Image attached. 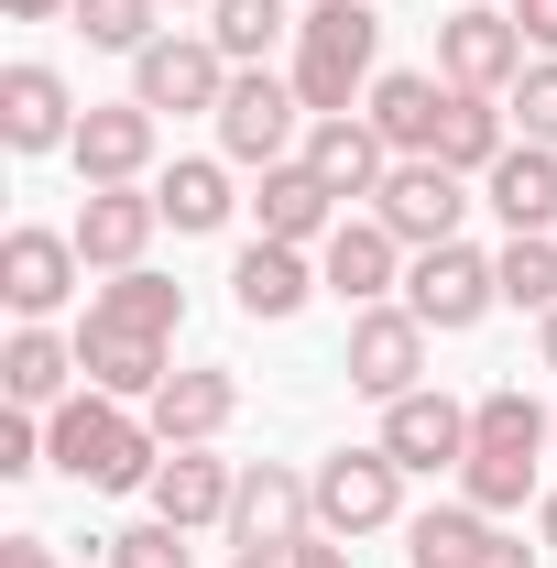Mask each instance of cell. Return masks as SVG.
Returning a JSON list of instances; mask_svg holds the SVG:
<instances>
[{
  "label": "cell",
  "instance_id": "cell-1",
  "mask_svg": "<svg viewBox=\"0 0 557 568\" xmlns=\"http://www.w3.org/2000/svg\"><path fill=\"white\" fill-rule=\"evenodd\" d=\"M44 459L88 481V493H153V470H164V437L153 416H132L121 394H67L55 416H44Z\"/></svg>",
  "mask_w": 557,
  "mask_h": 568
},
{
  "label": "cell",
  "instance_id": "cell-2",
  "mask_svg": "<svg viewBox=\"0 0 557 568\" xmlns=\"http://www.w3.org/2000/svg\"><path fill=\"white\" fill-rule=\"evenodd\" d=\"M372 55H383V11L372 0H317L295 22V99H306V121H340L350 99H372Z\"/></svg>",
  "mask_w": 557,
  "mask_h": 568
},
{
  "label": "cell",
  "instance_id": "cell-3",
  "mask_svg": "<svg viewBox=\"0 0 557 568\" xmlns=\"http://www.w3.org/2000/svg\"><path fill=\"white\" fill-rule=\"evenodd\" d=\"M525 67H536V44H525V22H514L503 0H459V11L437 22V77H448V88H470V99H503Z\"/></svg>",
  "mask_w": 557,
  "mask_h": 568
},
{
  "label": "cell",
  "instance_id": "cell-4",
  "mask_svg": "<svg viewBox=\"0 0 557 568\" xmlns=\"http://www.w3.org/2000/svg\"><path fill=\"white\" fill-rule=\"evenodd\" d=\"M306 536H317V481L284 470V459H252L241 493H230V547L241 558H295Z\"/></svg>",
  "mask_w": 557,
  "mask_h": 568
},
{
  "label": "cell",
  "instance_id": "cell-5",
  "mask_svg": "<svg viewBox=\"0 0 557 568\" xmlns=\"http://www.w3.org/2000/svg\"><path fill=\"white\" fill-rule=\"evenodd\" d=\"M372 219H383L405 252H437V241H459V219H470V175H448L437 153H394V175L372 186Z\"/></svg>",
  "mask_w": 557,
  "mask_h": 568
},
{
  "label": "cell",
  "instance_id": "cell-6",
  "mask_svg": "<svg viewBox=\"0 0 557 568\" xmlns=\"http://www.w3.org/2000/svg\"><path fill=\"white\" fill-rule=\"evenodd\" d=\"M295 121H306V99H295V77L274 67H241L230 77V99H219V153L230 164H295Z\"/></svg>",
  "mask_w": 557,
  "mask_h": 568
},
{
  "label": "cell",
  "instance_id": "cell-7",
  "mask_svg": "<svg viewBox=\"0 0 557 568\" xmlns=\"http://www.w3.org/2000/svg\"><path fill=\"white\" fill-rule=\"evenodd\" d=\"M405 306H416L437 339H459V328H482L492 306H503V274H492V252H470V241H437V252L405 263Z\"/></svg>",
  "mask_w": 557,
  "mask_h": 568
},
{
  "label": "cell",
  "instance_id": "cell-8",
  "mask_svg": "<svg viewBox=\"0 0 557 568\" xmlns=\"http://www.w3.org/2000/svg\"><path fill=\"white\" fill-rule=\"evenodd\" d=\"M426 328L416 306H350V394H372V405H394V394H416L426 383Z\"/></svg>",
  "mask_w": 557,
  "mask_h": 568
},
{
  "label": "cell",
  "instance_id": "cell-9",
  "mask_svg": "<svg viewBox=\"0 0 557 568\" xmlns=\"http://www.w3.org/2000/svg\"><path fill=\"white\" fill-rule=\"evenodd\" d=\"M306 481H317V525H328V536H383V525L405 514V470H394L383 437H372V448H340V459H317Z\"/></svg>",
  "mask_w": 557,
  "mask_h": 568
},
{
  "label": "cell",
  "instance_id": "cell-10",
  "mask_svg": "<svg viewBox=\"0 0 557 568\" xmlns=\"http://www.w3.org/2000/svg\"><path fill=\"white\" fill-rule=\"evenodd\" d=\"M230 77H241V67L219 55L209 33H153V44L132 55V99L153 110V121H164V110H209V121H219Z\"/></svg>",
  "mask_w": 557,
  "mask_h": 568
},
{
  "label": "cell",
  "instance_id": "cell-11",
  "mask_svg": "<svg viewBox=\"0 0 557 568\" xmlns=\"http://www.w3.org/2000/svg\"><path fill=\"white\" fill-rule=\"evenodd\" d=\"M77 274H88V263H77V230H11V241H0V306H11L22 328H44L77 295Z\"/></svg>",
  "mask_w": 557,
  "mask_h": 568
},
{
  "label": "cell",
  "instance_id": "cell-12",
  "mask_svg": "<svg viewBox=\"0 0 557 568\" xmlns=\"http://www.w3.org/2000/svg\"><path fill=\"white\" fill-rule=\"evenodd\" d=\"M383 448H394V470H459L470 459V405L437 394V383H416V394L383 405Z\"/></svg>",
  "mask_w": 557,
  "mask_h": 568
},
{
  "label": "cell",
  "instance_id": "cell-13",
  "mask_svg": "<svg viewBox=\"0 0 557 568\" xmlns=\"http://www.w3.org/2000/svg\"><path fill=\"white\" fill-rule=\"evenodd\" d=\"M77 121H88V110L67 99V77H55V67H33V55L0 67V142H11V153H67Z\"/></svg>",
  "mask_w": 557,
  "mask_h": 568
},
{
  "label": "cell",
  "instance_id": "cell-14",
  "mask_svg": "<svg viewBox=\"0 0 557 568\" xmlns=\"http://www.w3.org/2000/svg\"><path fill=\"white\" fill-rule=\"evenodd\" d=\"M164 230L153 209V186H88V209H77V263L88 274H142V241Z\"/></svg>",
  "mask_w": 557,
  "mask_h": 568
},
{
  "label": "cell",
  "instance_id": "cell-15",
  "mask_svg": "<svg viewBox=\"0 0 557 568\" xmlns=\"http://www.w3.org/2000/svg\"><path fill=\"white\" fill-rule=\"evenodd\" d=\"M317 274H328L340 306H383V295L405 284V241H394L383 219H340V230L317 241Z\"/></svg>",
  "mask_w": 557,
  "mask_h": 568
},
{
  "label": "cell",
  "instance_id": "cell-16",
  "mask_svg": "<svg viewBox=\"0 0 557 568\" xmlns=\"http://www.w3.org/2000/svg\"><path fill=\"white\" fill-rule=\"evenodd\" d=\"M175 339H153V328H77V372H88V394H121V405H153L164 394V372H175Z\"/></svg>",
  "mask_w": 557,
  "mask_h": 568
},
{
  "label": "cell",
  "instance_id": "cell-17",
  "mask_svg": "<svg viewBox=\"0 0 557 568\" xmlns=\"http://www.w3.org/2000/svg\"><path fill=\"white\" fill-rule=\"evenodd\" d=\"M77 175L88 186H142V164H153V110L142 99H99L88 121H77Z\"/></svg>",
  "mask_w": 557,
  "mask_h": 568
},
{
  "label": "cell",
  "instance_id": "cell-18",
  "mask_svg": "<svg viewBox=\"0 0 557 568\" xmlns=\"http://www.w3.org/2000/svg\"><path fill=\"white\" fill-rule=\"evenodd\" d=\"M448 77H416V67H394V77H372V99H361V121L394 142V153H437V132H448Z\"/></svg>",
  "mask_w": 557,
  "mask_h": 568
},
{
  "label": "cell",
  "instance_id": "cell-19",
  "mask_svg": "<svg viewBox=\"0 0 557 568\" xmlns=\"http://www.w3.org/2000/svg\"><path fill=\"white\" fill-rule=\"evenodd\" d=\"M142 416H153V437H164V448H209L219 426L241 416V383H230V372H209V361H198V372H164V394H153Z\"/></svg>",
  "mask_w": 557,
  "mask_h": 568
},
{
  "label": "cell",
  "instance_id": "cell-20",
  "mask_svg": "<svg viewBox=\"0 0 557 568\" xmlns=\"http://www.w3.org/2000/svg\"><path fill=\"white\" fill-rule=\"evenodd\" d=\"M263 241H295V252H317L328 230H340V197H328V175L295 153V164H263Z\"/></svg>",
  "mask_w": 557,
  "mask_h": 568
},
{
  "label": "cell",
  "instance_id": "cell-21",
  "mask_svg": "<svg viewBox=\"0 0 557 568\" xmlns=\"http://www.w3.org/2000/svg\"><path fill=\"white\" fill-rule=\"evenodd\" d=\"M317 284H328V274H317L295 241H252V252L230 263V295H241V317H263V328H284V317H295Z\"/></svg>",
  "mask_w": 557,
  "mask_h": 568
},
{
  "label": "cell",
  "instance_id": "cell-22",
  "mask_svg": "<svg viewBox=\"0 0 557 568\" xmlns=\"http://www.w3.org/2000/svg\"><path fill=\"white\" fill-rule=\"evenodd\" d=\"M230 493H241V470L230 459H209V448H164V470H153V514L164 525H230Z\"/></svg>",
  "mask_w": 557,
  "mask_h": 568
},
{
  "label": "cell",
  "instance_id": "cell-23",
  "mask_svg": "<svg viewBox=\"0 0 557 568\" xmlns=\"http://www.w3.org/2000/svg\"><path fill=\"white\" fill-rule=\"evenodd\" d=\"M306 164L328 175V197H372L394 175V142L372 132L361 110H340V121H306Z\"/></svg>",
  "mask_w": 557,
  "mask_h": 568
},
{
  "label": "cell",
  "instance_id": "cell-24",
  "mask_svg": "<svg viewBox=\"0 0 557 568\" xmlns=\"http://www.w3.org/2000/svg\"><path fill=\"white\" fill-rule=\"evenodd\" d=\"M482 197H492V219H503V241L557 230V153H547V142H514V153L482 175Z\"/></svg>",
  "mask_w": 557,
  "mask_h": 568
},
{
  "label": "cell",
  "instance_id": "cell-25",
  "mask_svg": "<svg viewBox=\"0 0 557 568\" xmlns=\"http://www.w3.org/2000/svg\"><path fill=\"white\" fill-rule=\"evenodd\" d=\"M0 394L22 405V416H55L77 394V339H55V328H11V351H0Z\"/></svg>",
  "mask_w": 557,
  "mask_h": 568
},
{
  "label": "cell",
  "instance_id": "cell-26",
  "mask_svg": "<svg viewBox=\"0 0 557 568\" xmlns=\"http://www.w3.org/2000/svg\"><path fill=\"white\" fill-rule=\"evenodd\" d=\"M470 448L482 459H536V448H557V405H536L525 383H492L470 405Z\"/></svg>",
  "mask_w": 557,
  "mask_h": 568
},
{
  "label": "cell",
  "instance_id": "cell-27",
  "mask_svg": "<svg viewBox=\"0 0 557 568\" xmlns=\"http://www.w3.org/2000/svg\"><path fill=\"white\" fill-rule=\"evenodd\" d=\"M153 209L175 219V230H230V153H175L164 175H153Z\"/></svg>",
  "mask_w": 557,
  "mask_h": 568
},
{
  "label": "cell",
  "instance_id": "cell-28",
  "mask_svg": "<svg viewBox=\"0 0 557 568\" xmlns=\"http://www.w3.org/2000/svg\"><path fill=\"white\" fill-rule=\"evenodd\" d=\"M503 121H514L503 99H470V88H459V99H448V132H437V164H448V175H492V164L514 153Z\"/></svg>",
  "mask_w": 557,
  "mask_h": 568
},
{
  "label": "cell",
  "instance_id": "cell-29",
  "mask_svg": "<svg viewBox=\"0 0 557 568\" xmlns=\"http://www.w3.org/2000/svg\"><path fill=\"white\" fill-rule=\"evenodd\" d=\"M88 317H99V328H153V339H175L186 284H164V274H110L99 295H88Z\"/></svg>",
  "mask_w": 557,
  "mask_h": 568
},
{
  "label": "cell",
  "instance_id": "cell-30",
  "mask_svg": "<svg viewBox=\"0 0 557 568\" xmlns=\"http://www.w3.org/2000/svg\"><path fill=\"white\" fill-rule=\"evenodd\" d=\"M209 11H219V22H209V44L230 55V67H263V55H274L284 33L306 22L295 0H209Z\"/></svg>",
  "mask_w": 557,
  "mask_h": 568
},
{
  "label": "cell",
  "instance_id": "cell-31",
  "mask_svg": "<svg viewBox=\"0 0 557 568\" xmlns=\"http://www.w3.org/2000/svg\"><path fill=\"white\" fill-rule=\"evenodd\" d=\"M482 547H492V514H482V503H437V514L405 525V558H416V568H470Z\"/></svg>",
  "mask_w": 557,
  "mask_h": 568
},
{
  "label": "cell",
  "instance_id": "cell-32",
  "mask_svg": "<svg viewBox=\"0 0 557 568\" xmlns=\"http://www.w3.org/2000/svg\"><path fill=\"white\" fill-rule=\"evenodd\" d=\"M492 274H503V306L547 317V306H557V230H525V241H503V252H492Z\"/></svg>",
  "mask_w": 557,
  "mask_h": 568
},
{
  "label": "cell",
  "instance_id": "cell-33",
  "mask_svg": "<svg viewBox=\"0 0 557 568\" xmlns=\"http://www.w3.org/2000/svg\"><path fill=\"white\" fill-rule=\"evenodd\" d=\"M88 44H110V55H142L153 44V22H164V0H77L67 11Z\"/></svg>",
  "mask_w": 557,
  "mask_h": 568
},
{
  "label": "cell",
  "instance_id": "cell-34",
  "mask_svg": "<svg viewBox=\"0 0 557 568\" xmlns=\"http://www.w3.org/2000/svg\"><path fill=\"white\" fill-rule=\"evenodd\" d=\"M459 503H482V514H514V503H547L536 493V459H459Z\"/></svg>",
  "mask_w": 557,
  "mask_h": 568
},
{
  "label": "cell",
  "instance_id": "cell-35",
  "mask_svg": "<svg viewBox=\"0 0 557 568\" xmlns=\"http://www.w3.org/2000/svg\"><path fill=\"white\" fill-rule=\"evenodd\" d=\"M503 110H514V142H547V153H557V55H536V67L514 77Z\"/></svg>",
  "mask_w": 557,
  "mask_h": 568
},
{
  "label": "cell",
  "instance_id": "cell-36",
  "mask_svg": "<svg viewBox=\"0 0 557 568\" xmlns=\"http://www.w3.org/2000/svg\"><path fill=\"white\" fill-rule=\"evenodd\" d=\"M110 568H186V525H164V514H142L110 536Z\"/></svg>",
  "mask_w": 557,
  "mask_h": 568
},
{
  "label": "cell",
  "instance_id": "cell-37",
  "mask_svg": "<svg viewBox=\"0 0 557 568\" xmlns=\"http://www.w3.org/2000/svg\"><path fill=\"white\" fill-rule=\"evenodd\" d=\"M33 470H55V459H44V416L11 405V416H0V481H33Z\"/></svg>",
  "mask_w": 557,
  "mask_h": 568
},
{
  "label": "cell",
  "instance_id": "cell-38",
  "mask_svg": "<svg viewBox=\"0 0 557 568\" xmlns=\"http://www.w3.org/2000/svg\"><path fill=\"white\" fill-rule=\"evenodd\" d=\"M514 22H525V44H536V55H557V0H514Z\"/></svg>",
  "mask_w": 557,
  "mask_h": 568
},
{
  "label": "cell",
  "instance_id": "cell-39",
  "mask_svg": "<svg viewBox=\"0 0 557 568\" xmlns=\"http://www.w3.org/2000/svg\"><path fill=\"white\" fill-rule=\"evenodd\" d=\"M284 568H350V547H340V536H328V525H317V536H306V547H295V558H284Z\"/></svg>",
  "mask_w": 557,
  "mask_h": 568
},
{
  "label": "cell",
  "instance_id": "cell-40",
  "mask_svg": "<svg viewBox=\"0 0 557 568\" xmlns=\"http://www.w3.org/2000/svg\"><path fill=\"white\" fill-rule=\"evenodd\" d=\"M0 568H55V547L44 536H0Z\"/></svg>",
  "mask_w": 557,
  "mask_h": 568
},
{
  "label": "cell",
  "instance_id": "cell-41",
  "mask_svg": "<svg viewBox=\"0 0 557 568\" xmlns=\"http://www.w3.org/2000/svg\"><path fill=\"white\" fill-rule=\"evenodd\" d=\"M470 568H536V547H525V536H492V547H482Z\"/></svg>",
  "mask_w": 557,
  "mask_h": 568
},
{
  "label": "cell",
  "instance_id": "cell-42",
  "mask_svg": "<svg viewBox=\"0 0 557 568\" xmlns=\"http://www.w3.org/2000/svg\"><path fill=\"white\" fill-rule=\"evenodd\" d=\"M11 11H22V22H55V11H77V0H11Z\"/></svg>",
  "mask_w": 557,
  "mask_h": 568
},
{
  "label": "cell",
  "instance_id": "cell-43",
  "mask_svg": "<svg viewBox=\"0 0 557 568\" xmlns=\"http://www.w3.org/2000/svg\"><path fill=\"white\" fill-rule=\"evenodd\" d=\"M536 547H557V493H547V503H536Z\"/></svg>",
  "mask_w": 557,
  "mask_h": 568
},
{
  "label": "cell",
  "instance_id": "cell-44",
  "mask_svg": "<svg viewBox=\"0 0 557 568\" xmlns=\"http://www.w3.org/2000/svg\"><path fill=\"white\" fill-rule=\"evenodd\" d=\"M536 351H547V372H557V306H547V317H536Z\"/></svg>",
  "mask_w": 557,
  "mask_h": 568
},
{
  "label": "cell",
  "instance_id": "cell-45",
  "mask_svg": "<svg viewBox=\"0 0 557 568\" xmlns=\"http://www.w3.org/2000/svg\"><path fill=\"white\" fill-rule=\"evenodd\" d=\"M230 568H284V558H230Z\"/></svg>",
  "mask_w": 557,
  "mask_h": 568
},
{
  "label": "cell",
  "instance_id": "cell-46",
  "mask_svg": "<svg viewBox=\"0 0 557 568\" xmlns=\"http://www.w3.org/2000/svg\"><path fill=\"white\" fill-rule=\"evenodd\" d=\"M99 568H110V558H99Z\"/></svg>",
  "mask_w": 557,
  "mask_h": 568
}]
</instances>
